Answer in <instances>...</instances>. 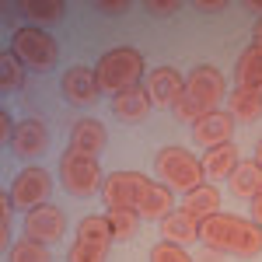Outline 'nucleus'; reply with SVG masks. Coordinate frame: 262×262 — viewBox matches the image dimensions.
<instances>
[{"label":"nucleus","instance_id":"1","mask_svg":"<svg viewBox=\"0 0 262 262\" xmlns=\"http://www.w3.org/2000/svg\"><path fill=\"white\" fill-rule=\"evenodd\" d=\"M200 242L221 255L255 259L262 255V227L255 221H242L231 213H213L200 224Z\"/></svg>","mask_w":262,"mask_h":262},{"label":"nucleus","instance_id":"2","mask_svg":"<svg viewBox=\"0 0 262 262\" xmlns=\"http://www.w3.org/2000/svg\"><path fill=\"white\" fill-rule=\"evenodd\" d=\"M227 98V84H224V74L210 63H200L185 74V88H182L179 101L171 105L175 119L179 122H196L206 112H217L221 101Z\"/></svg>","mask_w":262,"mask_h":262},{"label":"nucleus","instance_id":"3","mask_svg":"<svg viewBox=\"0 0 262 262\" xmlns=\"http://www.w3.org/2000/svg\"><path fill=\"white\" fill-rule=\"evenodd\" d=\"M154 175L168 185L171 192H192L196 185H203V161L196 154L182 150V147H161L154 154Z\"/></svg>","mask_w":262,"mask_h":262},{"label":"nucleus","instance_id":"4","mask_svg":"<svg viewBox=\"0 0 262 262\" xmlns=\"http://www.w3.org/2000/svg\"><path fill=\"white\" fill-rule=\"evenodd\" d=\"M95 74H98L101 91H108V95L116 98L119 91L137 88V84H140V77H143V56L137 53V49H129V46L108 49V53L98 60Z\"/></svg>","mask_w":262,"mask_h":262},{"label":"nucleus","instance_id":"5","mask_svg":"<svg viewBox=\"0 0 262 262\" xmlns=\"http://www.w3.org/2000/svg\"><path fill=\"white\" fill-rule=\"evenodd\" d=\"M11 53H14L28 70H35V74H46V70H53V67L60 63V46H56V39H53L49 32H42L39 25L18 28L14 39H11Z\"/></svg>","mask_w":262,"mask_h":262},{"label":"nucleus","instance_id":"6","mask_svg":"<svg viewBox=\"0 0 262 262\" xmlns=\"http://www.w3.org/2000/svg\"><path fill=\"white\" fill-rule=\"evenodd\" d=\"M60 182L70 196H95L105 185V175H101L98 158H88V154L70 147L60 158Z\"/></svg>","mask_w":262,"mask_h":262},{"label":"nucleus","instance_id":"7","mask_svg":"<svg viewBox=\"0 0 262 262\" xmlns=\"http://www.w3.org/2000/svg\"><path fill=\"white\" fill-rule=\"evenodd\" d=\"M116 242L112 238V227H108V217H84L77 224V234H74V245L67 252V262H105L108 259V245Z\"/></svg>","mask_w":262,"mask_h":262},{"label":"nucleus","instance_id":"8","mask_svg":"<svg viewBox=\"0 0 262 262\" xmlns=\"http://www.w3.org/2000/svg\"><path fill=\"white\" fill-rule=\"evenodd\" d=\"M147 189H150V179L143 171H112L105 175L101 200L108 210H137Z\"/></svg>","mask_w":262,"mask_h":262},{"label":"nucleus","instance_id":"9","mask_svg":"<svg viewBox=\"0 0 262 262\" xmlns=\"http://www.w3.org/2000/svg\"><path fill=\"white\" fill-rule=\"evenodd\" d=\"M49 192H53V175L46 168H21L14 182H11V200L18 210H35L42 203H49Z\"/></svg>","mask_w":262,"mask_h":262},{"label":"nucleus","instance_id":"10","mask_svg":"<svg viewBox=\"0 0 262 262\" xmlns=\"http://www.w3.org/2000/svg\"><path fill=\"white\" fill-rule=\"evenodd\" d=\"M25 234L35 238V242H42V245L63 242V234H67V217H63V210L53 206V203H42L35 210H28V213H25Z\"/></svg>","mask_w":262,"mask_h":262},{"label":"nucleus","instance_id":"11","mask_svg":"<svg viewBox=\"0 0 262 262\" xmlns=\"http://www.w3.org/2000/svg\"><path fill=\"white\" fill-rule=\"evenodd\" d=\"M63 98L70 101V105H77V108H84V105H95L101 95V84H98V74L91 70V67H70L67 74H63Z\"/></svg>","mask_w":262,"mask_h":262},{"label":"nucleus","instance_id":"12","mask_svg":"<svg viewBox=\"0 0 262 262\" xmlns=\"http://www.w3.org/2000/svg\"><path fill=\"white\" fill-rule=\"evenodd\" d=\"M231 133H234V116L231 112H206L192 122V140L200 147H221V143H231Z\"/></svg>","mask_w":262,"mask_h":262},{"label":"nucleus","instance_id":"13","mask_svg":"<svg viewBox=\"0 0 262 262\" xmlns=\"http://www.w3.org/2000/svg\"><path fill=\"white\" fill-rule=\"evenodd\" d=\"M147 95L154 105H161V108H171L175 101H179L182 88H185V77H182L175 67H158V70H150V77H147Z\"/></svg>","mask_w":262,"mask_h":262},{"label":"nucleus","instance_id":"14","mask_svg":"<svg viewBox=\"0 0 262 262\" xmlns=\"http://www.w3.org/2000/svg\"><path fill=\"white\" fill-rule=\"evenodd\" d=\"M49 147V129L42 119H21L18 129H14V140H11V150L18 158H35V154H46Z\"/></svg>","mask_w":262,"mask_h":262},{"label":"nucleus","instance_id":"15","mask_svg":"<svg viewBox=\"0 0 262 262\" xmlns=\"http://www.w3.org/2000/svg\"><path fill=\"white\" fill-rule=\"evenodd\" d=\"M150 105H154V101L147 95V88L137 84V88H126V91H119V95L112 98V112H116L122 122H143L147 112H150Z\"/></svg>","mask_w":262,"mask_h":262},{"label":"nucleus","instance_id":"16","mask_svg":"<svg viewBox=\"0 0 262 262\" xmlns=\"http://www.w3.org/2000/svg\"><path fill=\"white\" fill-rule=\"evenodd\" d=\"M105 143H108V133H105V126L98 119H77L74 122V129H70V147L74 150H81L88 158H98L101 150H105Z\"/></svg>","mask_w":262,"mask_h":262},{"label":"nucleus","instance_id":"17","mask_svg":"<svg viewBox=\"0 0 262 262\" xmlns=\"http://www.w3.org/2000/svg\"><path fill=\"white\" fill-rule=\"evenodd\" d=\"M200 161H203V175L210 182H217V179H231L242 158H238V147L234 143H221V147H210Z\"/></svg>","mask_w":262,"mask_h":262},{"label":"nucleus","instance_id":"18","mask_svg":"<svg viewBox=\"0 0 262 262\" xmlns=\"http://www.w3.org/2000/svg\"><path fill=\"white\" fill-rule=\"evenodd\" d=\"M161 238L185 248V245L200 242V221H196V217H189L185 210H171V213L161 221Z\"/></svg>","mask_w":262,"mask_h":262},{"label":"nucleus","instance_id":"19","mask_svg":"<svg viewBox=\"0 0 262 262\" xmlns=\"http://www.w3.org/2000/svg\"><path fill=\"white\" fill-rule=\"evenodd\" d=\"M182 210H185L189 217H196L200 224L206 221V217H213V213H221V192H217V185H213V182H203L192 192H185Z\"/></svg>","mask_w":262,"mask_h":262},{"label":"nucleus","instance_id":"20","mask_svg":"<svg viewBox=\"0 0 262 262\" xmlns=\"http://www.w3.org/2000/svg\"><path fill=\"white\" fill-rule=\"evenodd\" d=\"M171 210H175V192L168 185H161V182H150V189L143 192L140 206H137L140 221H164Z\"/></svg>","mask_w":262,"mask_h":262},{"label":"nucleus","instance_id":"21","mask_svg":"<svg viewBox=\"0 0 262 262\" xmlns=\"http://www.w3.org/2000/svg\"><path fill=\"white\" fill-rule=\"evenodd\" d=\"M227 112L234 116V122H259L262 119V91H252V88H234L227 95Z\"/></svg>","mask_w":262,"mask_h":262},{"label":"nucleus","instance_id":"22","mask_svg":"<svg viewBox=\"0 0 262 262\" xmlns=\"http://www.w3.org/2000/svg\"><path fill=\"white\" fill-rule=\"evenodd\" d=\"M231 192L234 196H242V200H255V192L262 189V164L252 158V161H238V168H234V175H231Z\"/></svg>","mask_w":262,"mask_h":262},{"label":"nucleus","instance_id":"23","mask_svg":"<svg viewBox=\"0 0 262 262\" xmlns=\"http://www.w3.org/2000/svg\"><path fill=\"white\" fill-rule=\"evenodd\" d=\"M238 88L262 91V49L259 46H248L238 56Z\"/></svg>","mask_w":262,"mask_h":262},{"label":"nucleus","instance_id":"24","mask_svg":"<svg viewBox=\"0 0 262 262\" xmlns=\"http://www.w3.org/2000/svg\"><path fill=\"white\" fill-rule=\"evenodd\" d=\"M7 262H53V255H49V245L25 234L21 242H14L7 248Z\"/></svg>","mask_w":262,"mask_h":262},{"label":"nucleus","instance_id":"25","mask_svg":"<svg viewBox=\"0 0 262 262\" xmlns=\"http://www.w3.org/2000/svg\"><path fill=\"white\" fill-rule=\"evenodd\" d=\"M108 217V227H112V238L116 242H129L140 227V213L137 210H105Z\"/></svg>","mask_w":262,"mask_h":262},{"label":"nucleus","instance_id":"26","mask_svg":"<svg viewBox=\"0 0 262 262\" xmlns=\"http://www.w3.org/2000/svg\"><path fill=\"white\" fill-rule=\"evenodd\" d=\"M25 70H28V67H25L11 49H7V53H0V88H4L7 95H11V91H18L21 84H25Z\"/></svg>","mask_w":262,"mask_h":262},{"label":"nucleus","instance_id":"27","mask_svg":"<svg viewBox=\"0 0 262 262\" xmlns=\"http://www.w3.org/2000/svg\"><path fill=\"white\" fill-rule=\"evenodd\" d=\"M21 11L35 21H60L63 18V0H25Z\"/></svg>","mask_w":262,"mask_h":262},{"label":"nucleus","instance_id":"28","mask_svg":"<svg viewBox=\"0 0 262 262\" xmlns=\"http://www.w3.org/2000/svg\"><path fill=\"white\" fill-rule=\"evenodd\" d=\"M150 262H196L182 245H171V242H161L150 248Z\"/></svg>","mask_w":262,"mask_h":262},{"label":"nucleus","instance_id":"29","mask_svg":"<svg viewBox=\"0 0 262 262\" xmlns=\"http://www.w3.org/2000/svg\"><path fill=\"white\" fill-rule=\"evenodd\" d=\"M11 210H14L11 192H0V245L4 248H11Z\"/></svg>","mask_w":262,"mask_h":262},{"label":"nucleus","instance_id":"30","mask_svg":"<svg viewBox=\"0 0 262 262\" xmlns=\"http://www.w3.org/2000/svg\"><path fill=\"white\" fill-rule=\"evenodd\" d=\"M179 7H182L179 0H147V4H143V11L154 14V18H171Z\"/></svg>","mask_w":262,"mask_h":262},{"label":"nucleus","instance_id":"31","mask_svg":"<svg viewBox=\"0 0 262 262\" xmlns=\"http://www.w3.org/2000/svg\"><path fill=\"white\" fill-rule=\"evenodd\" d=\"M14 129H18V122L11 119V112H0V143H7V147H11Z\"/></svg>","mask_w":262,"mask_h":262},{"label":"nucleus","instance_id":"32","mask_svg":"<svg viewBox=\"0 0 262 262\" xmlns=\"http://www.w3.org/2000/svg\"><path fill=\"white\" fill-rule=\"evenodd\" d=\"M224 7H227V0H196V11H203V14H217Z\"/></svg>","mask_w":262,"mask_h":262},{"label":"nucleus","instance_id":"33","mask_svg":"<svg viewBox=\"0 0 262 262\" xmlns=\"http://www.w3.org/2000/svg\"><path fill=\"white\" fill-rule=\"evenodd\" d=\"M98 11H105V14H126L129 0H108V4H98Z\"/></svg>","mask_w":262,"mask_h":262},{"label":"nucleus","instance_id":"34","mask_svg":"<svg viewBox=\"0 0 262 262\" xmlns=\"http://www.w3.org/2000/svg\"><path fill=\"white\" fill-rule=\"evenodd\" d=\"M252 221L262 227V189L255 192V200H252Z\"/></svg>","mask_w":262,"mask_h":262},{"label":"nucleus","instance_id":"35","mask_svg":"<svg viewBox=\"0 0 262 262\" xmlns=\"http://www.w3.org/2000/svg\"><path fill=\"white\" fill-rule=\"evenodd\" d=\"M252 46H259V49H262V18L255 21V28H252Z\"/></svg>","mask_w":262,"mask_h":262},{"label":"nucleus","instance_id":"36","mask_svg":"<svg viewBox=\"0 0 262 262\" xmlns=\"http://www.w3.org/2000/svg\"><path fill=\"white\" fill-rule=\"evenodd\" d=\"M200 262H221V252H213V248H210V252H203Z\"/></svg>","mask_w":262,"mask_h":262},{"label":"nucleus","instance_id":"37","mask_svg":"<svg viewBox=\"0 0 262 262\" xmlns=\"http://www.w3.org/2000/svg\"><path fill=\"white\" fill-rule=\"evenodd\" d=\"M248 7H252V11H262V0H248Z\"/></svg>","mask_w":262,"mask_h":262},{"label":"nucleus","instance_id":"38","mask_svg":"<svg viewBox=\"0 0 262 262\" xmlns=\"http://www.w3.org/2000/svg\"><path fill=\"white\" fill-rule=\"evenodd\" d=\"M255 161H259V164H262V143H259V150H255Z\"/></svg>","mask_w":262,"mask_h":262}]
</instances>
